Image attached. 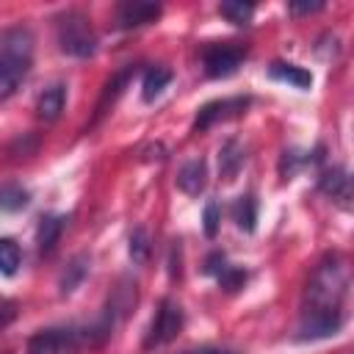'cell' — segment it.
<instances>
[{"label": "cell", "instance_id": "1", "mask_svg": "<svg viewBox=\"0 0 354 354\" xmlns=\"http://www.w3.org/2000/svg\"><path fill=\"white\" fill-rule=\"evenodd\" d=\"M348 288H351V274H348V263L340 254H329L315 266L301 301V324H299L301 340H318L340 332L346 318L343 304Z\"/></svg>", "mask_w": 354, "mask_h": 354}, {"label": "cell", "instance_id": "2", "mask_svg": "<svg viewBox=\"0 0 354 354\" xmlns=\"http://www.w3.org/2000/svg\"><path fill=\"white\" fill-rule=\"evenodd\" d=\"M33 66V33L25 25L0 30V102L8 100Z\"/></svg>", "mask_w": 354, "mask_h": 354}, {"label": "cell", "instance_id": "3", "mask_svg": "<svg viewBox=\"0 0 354 354\" xmlns=\"http://www.w3.org/2000/svg\"><path fill=\"white\" fill-rule=\"evenodd\" d=\"M58 50L72 58H91L97 53V33L83 11H64L55 17Z\"/></svg>", "mask_w": 354, "mask_h": 354}, {"label": "cell", "instance_id": "4", "mask_svg": "<svg viewBox=\"0 0 354 354\" xmlns=\"http://www.w3.org/2000/svg\"><path fill=\"white\" fill-rule=\"evenodd\" d=\"M183 324H185V313H183V307H180L174 299H163L160 307H158V313H155V318H152V324H149V332H147L144 346L152 348V346L171 343V340L180 335Z\"/></svg>", "mask_w": 354, "mask_h": 354}, {"label": "cell", "instance_id": "5", "mask_svg": "<svg viewBox=\"0 0 354 354\" xmlns=\"http://www.w3.org/2000/svg\"><path fill=\"white\" fill-rule=\"evenodd\" d=\"M246 50L238 44H207L202 50V66L207 77H230L243 64Z\"/></svg>", "mask_w": 354, "mask_h": 354}, {"label": "cell", "instance_id": "6", "mask_svg": "<svg viewBox=\"0 0 354 354\" xmlns=\"http://www.w3.org/2000/svg\"><path fill=\"white\" fill-rule=\"evenodd\" d=\"M246 105H249L246 97H227V100L207 102V105L199 108L196 122H194V130H207V127H213L216 122H224V119H230V116H238Z\"/></svg>", "mask_w": 354, "mask_h": 354}, {"label": "cell", "instance_id": "7", "mask_svg": "<svg viewBox=\"0 0 354 354\" xmlns=\"http://www.w3.org/2000/svg\"><path fill=\"white\" fill-rule=\"evenodd\" d=\"M72 329H41L28 340L25 354H66L75 343Z\"/></svg>", "mask_w": 354, "mask_h": 354}, {"label": "cell", "instance_id": "8", "mask_svg": "<svg viewBox=\"0 0 354 354\" xmlns=\"http://www.w3.org/2000/svg\"><path fill=\"white\" fill-rule=\"evenodd\" d=\"M160 6L158 3H147V0H127V3H119L116 8V22L119 28H141V25H149L160 17Z\"/></svg>", "mask_w": 354, "mask_h": 354}, {"label": "cell", "instance_id": "9", "mask_svg": "<svg viewBox=\"0 0 354 354\" xmlns=\"http://www.w3.org/2000/svg\"><path fill=\"white\" fill-rule=\"evenodd\" d=\"M318 188H321L332 202H337V205H343V207L351 205V177H348L346 169L332 166L329 171H324L321 180H318Z\"/></svg>", "mask_w": 354, "mask_h": 354}, {"label": "cell", "instance_id": "10", "mask_svg": "<svg viewBox=\"0 0 354 354\" xmlns=\"http://www.w3.org/2000/svg\"><path fill=\"white\" fill-rule=\"evenodd\" d=\"M207 185V163L205 158H194L188 163H183V169L177 171V188L188 196H199Z\"/></svg>", "mask_w": 354, "mask_h": 354}, {"label": "cell", "instance_id": "11", "mask_svg": "<svg viewBox=\"0 0 354 354\" xmlns=\"http://www.w3.org/2000/svg\"><path fill=\"white\" fill-rule=\"evenodd\" d=\"M64 105H66V86L64 83H53L36 100V116L41 122H55L61 116Z\"/></svg>", "mask_w": 354, "mask_h": 354}, {"label": "cell", "instance_id": "12", "mask_svg": "<svg viewBox=\"0 0 354 354\" xmlns=\"http://www.w3.org/2000/svg\"><path fill=\"white\" fill-rule=\"evenodd\" d=\"M268 75H271L274 80H282V83L293 86V88H310V86H313V75H310L304 66H296V64H282V61H277V64L268 66Z\"/></svg>", "mask_w": 354, "mask_h": 354}, {"label": "cell", "instance_id": "13", "mask_svg": "<svg viewBox=\"0 0 354 354\" xmlns=\"http://www.w3.org/2000/svg\"><path fill=\"white\" fill-rule=\"evenodd\" d=\"M61 232H64V218H61V216H44V218L39 221V230H36L39 252L50 254V252L55 249V243H58Z\"/></svg>", "mask_w": 354, "mask_h": 354}, {"label": "cell", "instance_id": "14", "mask_svg": "<svg viewBox=\"0 0 354 354\" xmlns=\"http://www.w3.org/2000/svg\"><path fill=\"white\" fill-rule=\"evenodd\" d=\"M171 83V72L169 69H163V66H152V69H147L144 72V80H141V97L147 100V102H152V100H158L160 94H163V88Z\"/></svg>", "mask_w": 354, "mask_h": 354}, {"label": "cell", "instance_id": "15", "mask_svg": "<svg viewBox=\"0 0 354 354\" xmlns=\"http://www.w3.org/2000/svg\"><path fill=\"white\" fill-rule=\"evenodd\" d=\"M243 160H246V155H243L241 144H238V141H227V144L221 147V152H218L221 177H224V180H232V177L238 174V169L243 166Z\"/></svg>", "mask_w": 354, "mask_h": 354}, {"label": "cell", "instance_id": "16", "mask_svg": "<svg viewBox=\"0 0 354 354\" xmlns=\"http://www.w3.org/2000/svg\"><path fill=\"white\" fill-rule=\"evenodd\" d=\"M88 257L86 254H77V257H72V263L66 266V271L61 274V282H58V288H61V296H69L80 282H83V277L88 274Z\"/></svg>", "mask_w": 354, "mask_h": 354}, {"label": "cell", "instance_id": "17", "mask_svg": "<svg viewBox=\"0 0 354 354\" xmlns=\"http://www.w3.org/2000/svg\"><path fill=\"white\" fill-rule=\"evenodd\" d=\"M127 77H130V69H122L119 75H113V77L108 80V86H105V91H102V97H100V102H97V119L108 111V105L116 102V97H119L122 88L127 86Z\"/></svg>", "mask_w": 354, "mask_h": 354}, {"label": "cell", "instance_id": "18", "mask_svg": "<svg viewBox=\"0 0 354 354\" xmlns=\"http://www.w3.org/2000/svg\"><path fill=\"white\" fill-rule=\"evenodd\" d=\"M218 14L227 17L232 25H249V19L254 14V6L243 3V0H227V3H218Z\"/></svg>", "mask_w": 354, "mask_h": 354}, {"label": "cell", "instance_id": "19", "mask_svg": "<svg viewBox=\"0 0 354 354\" xmlns=\"http://www.w3.org/2000/svg\"><path fill=\"white\" fill-rule=\"evenodd\" d=\"M30 202V194L22 188V185H17V183H8V185H0V207L3 210H22L25 205Z\"/></svg>", "mask_w": 354, "mask_h": 354}, {"label": "cell", "instance_id": "20", "mask_svg": "<svg viewBox=\"0 0 354 354\" xmlns=\"http://www.w3.org/2000/svg\"><path fill=\"white\" fill-rule=\"evenodd\" d=\"M235 221L243 232H252L254 230V221H257V205H254V196H241L235 202Z\"/></svg>", "mask_w": 354, "mask_h": 354}, {"label": "cell", "instance_id": "21", "mask_svg": "<svg viewBox=\"0 0 354 354\" xmlns=\"http://www.w3.org/2000/svg\"><path fill=\"white\" fill-rule=\"evenodd\" d=\"M19 260H22V252L17 241L0 238V274H14L19 268Z\"/></svg>", "mask_w": 354, "mask_h": 354}, {"label": "cell", "instance_id": "22", "mask_svg": "<svg viewBox=\"0 0 354 354\" xmlns=\"http://www.w3.org/2000/svg\"><path fill=\"white\" fill-rule=\"evenodd\" d=\"M130 257H133V263H138V266L149 260V235H147L144 227H136L133 235H130Z\"/></svg>", "mask_w": 354, "mask_h": 354}, {"label": "cell", "instance_id": "23", "mask_svg": "<svg viewBox=\"0 0 354 354\" xmlns=\"http://www.w3.org/2000/svg\"><path fill=\"white\" fill-rule=\"evenodd\" d=\"M243 282H246V271H243V268L227 266V268L218 274V285H221L224 290H238V288H243Z\"/></svg>", "mask_w": 354, "mask_h": 354}, {"label": "cell", "instance_id": "24", "mask_svg": "<svg viewBox=\"0 0 354 354\" xmlns=\"http://www.w3.org/2000/svg\"><path fill=\"white\" fill-rule=\"evenodd\" d=\"M202 221H205V235L213 238V235L218 232V221H221V213H218V205H216V202H207V205H205Z\"/></svg>", "mask_w": 354, "mask_h": 354}, {"label": "cell", "instance_id": "25", "mask_svg": "<svg viewBox=\"0 0 354 354\" xmlns=\"http://www.w3.org/2000/svg\"><path fill=\"white\" fill-rule=\"evenodd\" d=\"M17 318V301L14 299H0V329H6Z\"/></svg>", "mask_w": 354, "mask_h": 354}, {"label": "cell", "instance_id": "26", "mask_svg": "<svg viewBox=\"0 0 354 354\" xmlns=\"http://www.w3.org/2000/svg\"><path fill=\"white\" fill-rule=\"evenodd\" d=\"M224 268H227V263H224V254H221V252H213V254L207 257V263H205V271H207V274H216V277H218Z\"/></svg>", "mask_w": 354, "mask_h": 354}, {"label": "cell", "instance_id": "27", "mask_svg": "<svg viewBox=\"0 0 354 354\" xmlns=\"http://www.w3.org/2000/svg\"><path fill=\"white\" fill-rule=\"evenodd\" d=\"M324 3H290L288 11L290 14H313V11H321Z\"/></svg>", "mask_w": 354, "mask_h": 354}, {"label": "cell", "instance_id": "28", "mask_svg": "<svg viewBox=\"0 0 354 354\" xmlns=\"http://www.w3.org/2000/svg\"><path fill=\"white\" fill-rule=\"evenodd\" d=\"M180 354H235V351H224V348H196V351H180Z\"/></svg>", "mask_w": 354, "mask_h": 354}]
</instances>
